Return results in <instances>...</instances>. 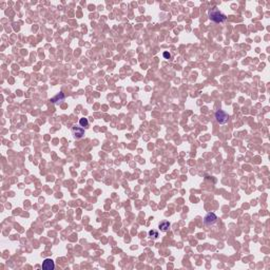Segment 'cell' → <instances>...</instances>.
<instances>
[{"label":"cell","mask_w":270,"mask_h":270,"mask_svg":"<svg viewBox=\"0 0 270 270\" xmlns=\"http://www.w3.org/2000/svg\"><path fill=\"white\" fill-rule=\"evenodd\" d=\"M209 18H210L211 21L215 22V23H223L227 20L226 15L221 13L216 7H213L209 11Z\"/></svg>","instance_id":"obj_1"},{"label":"cell","mask_w":270,"mask_h":270,"mask_svg":"<svg viewBox=\"0 0 270 270\" xmlns=\"http://www.w3.org/2000/svg\"><path fill=\"white\" fill-rule=\"evenodd\" d=\"M215 119H216V122H218V123H221V125H225V123H228V120H229V115L227 114L225 111L218 110L215 112Z\"/></svg>","instance_id":"obj_2"},{"label":"cell","mask_w":270,"mask_h":270,"mask_svg":"<svg viewBox=\"0 0 270 270\" xmlns=\"http://www.w3.org/2000/svg\"><path fill=\"white\" fill-rule=\"evenodd\" d=\"M71 132L72 135L74 136V138H76V139H80V138H82L85 136V129L76 125H74L72 127Z\"/></svg>","instance_id":"obj_3"},{"label":"cell","mask_w":270,"mask_h":270,"mask_svg":"<svg viewBox=\"0 0 270 270\" xmlns=\"http://www.w3.org/2000/svg\"><path fill=\"white\" fill-rule=\"evenodd\" d=\"M216 222H218V216L213 212H209L208 214H206V216L204 218V224H205L206 226H213Z\"/></svg>","instance_id":"obj_4"},{"label":"cell","mask_w":270,"mask_h":270,"mask_svg":"<svg viewBox=\"0 0 270 270\" xmlns=\"http://www.w3.org/2000/svg\"><path fill=\"white\" fill-rule=\"evenodd\" d=\"M42 269L44 270H53L55 268V264H54V261L51 259H45L42 263Z\"/></svg>","instance_id":"obj_5"},{"label":"cell","mask_w":270,"mask_h":270,"mask_svg":"<svg viewBox=\"0 0 270 270\" xmlns=\"http://www.w3.org/2000/svg\"><path fill=\"white\" fill-rule=\"evenodd\" d=\"M64 98H65L64 94L62 92H60V93H58L57 95H55L53 98H51V99H50V102H51L52 103H55V105H56V103H58V102H64Z\"/></svg>","instance_id":"obj_6"},{"label":"cell","mask_w":270,"mask_h":270,"mask_svg":"<svg viewBox=\"0 0 270 270\" xmlns=\"http://www.w3.org/2000/svg\"><path fill=\"white\" fill-rule=\"evenodd\" d=\"M169 228H170V223L167 221L161 222V223H160V225H158V229H160L161 232H167L169 230Z\"/></svg>","instance_id":"obj_7"},{"label":"cell","mask_w":270,"mask_h":270,"mask_svg":"<svg viewBox=\"0 0 270 270\" xmlns=\"http://www.w3.org/2000/svg\"><path fill=\"white\" fill-rule=\"evenodd\" d=\"M79 126L82 128H88L89 127V120L87 118H80L79 119Z\"/></svg>","instance_id":"obj_8"},{"label":"cell","mask_w":270,"mask_h":270,"mask_svg":"<svg viewBox=\"0 0 270 270\" xmlns=\"http://www.w3.org/2000/svg\"><path fill=\"white\" fill-rule=\"evenodd\" d=\"M158 235H160V234H158V231H156V230L149 231V236H150L151 239H157Z\"/></svg>","instance_id":"obj_9"},{"label":"cell","mask_w":270,"mask_h":270,"mask_svg":"<svg viewBox=\"0 0 270 270\" xmlns=\"http://www.w3.org/2000/svg\"><path fill=\"white\" fill-rule=\"evenodd\" d=\"M164 57L167 58V59H170V58H171V54H170V53H168V52H165V53H164Z\"/></svg>","instance_id":"obj_10"}]
</instances>
